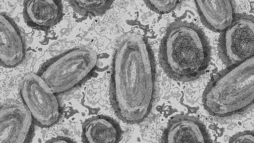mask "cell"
Returning a JSON list of instances; mask_svg holds the SVG:
<instances>
[{
  "instance_id": "obj_7",
  "label": "cell",
  "mask_w": 254,
  "mask_h": 143,
  "mask_svg": "<svg viewBox=\"0 0 254 143\" xmlns=\"http://www.w3.org/2000/svg\"><path fill=\"white\" fill-rule=\"evenodd\" d=\"M34 124L25 105L13 103L2 106L0 112V143L31 142Z\"/></svg>"
},
{
  "instance_id": "obj_15",
  "label": "cell",
  "mask_w": 254,
  "mask_h": 143,
  "mask_svg": "<svg viewBox=\"0 0 254 143\" xmlns=\"http://www.w3.org/2000/svg\"><path fill=\"white\" fill-rule=\"evenodd\" d=\"M229 142L234 143H254V133L253 131H245L238 133L230 139Z\"/></svg>"
},
{
  "instance_id": "obj_10",
  "label": "cell",
  "mask_w": 254,
  "mask_h": 143,
  "mask_svg": "<svg viewBox=\"0 0 254 143\" xmlns=\"http://www.w3.org/2000/svg\"><path fill=\"white\" fill-rule=\"evenodd\" d=\"M201 21L210 30L222 33L234 21L236 5L233 1H195Z\"/></svg>"
},
{
  "instance_id": "obj_2",
  "label": "cell",
  "mask_w": 254,
  "mask_h": 143,
  "mask_svg": "<svg viewBox=\"0 0 254 143\" xmlns=\"http://www.w3.org/2000/svg\"><path fill=\"white\" fill-rule=\"evenodd\" d=\"M165 73L174 80H194L204 74L211 60V48L203 31L193 23L178 21L167 29L160 49Z\"/></svg>"
},
{
  "instance_id": "obj_12",
  "label": "cell",
  "mask_w": 254,
  "mask_h": 143,
  "mask_svg": "<svg viewBox=\"0 0 254 143\" xmlns=\"http://www.w3.org/2000/svg\"><path fill=\"white\" fill-rule=\"evenodd\" d=\"M122 138V130L114 119L99 115L92 117L84 123L82 139L86 143H117Z\"/></svg>"
},
{
  "instance_id": "obj_13",
  "label": "cell",
  "mask_w": 254,
  "mask_h": 143,
  "mask_svg": "<svg viewBox=\"0 0 254 143\" xmlns=\"http://www.w3.org/2000/svg\"><path fill=\"white\" fill-rule=\"evenodd\" d=\"M75 12L83 17H97L106 13L113 1H69Z\"/></svg>"
},
{
  "instance_id": "obj_11",
  "label": "cell",
  "mask_w": 254,
  "mask_h": 143,
  "mask_svg": "<svg viewBox=\"0 0 254 143\" xmlns=\"http://www.w3.org/2000/svg\"><path fill=\"white\" fill-rule=\"evenodd\" d=\"M23 15L29 26L40 29H50L62 19L63 6L62 1L58 0H30L24 2Z\"/></svg>"
},
{
  "instance_id": "obj_4",
  "label": "cell",
  "mask_w": 254,
  "mask_h": 143,
  "mask_svg": "<svg viewBox=\"0 0 254 143\" xmlns=\"http://www.w3.org/2000/svg\"><path fill=\"white\" fill-rule=\"evenodd\" d=\"M98 55L92 48L77 47L47 61L38 75L56 94L72 90L89 79L96 70Z\"/></svg>"
},
{
  "instance_id": "obj_6",
  "label": "cell",
  "mask_w": 254,
  "mask_h": 143,
  "mask_svg": "<svg viewBox=\"0 0 254 143\" xmlns=\"http://www.w3.org/2000/svg\"><path fill=\"white\" fill-rule=\"evenodd\" d=\"M254 18L247 14L236 15L220 36L218 51L222 62L232 67L254 57Z\"/></svg>"
},
{
  "instance_id": "obj_3",
  "label": "cell",
  "mask_w": 254,
  "mask_h": 143,
  "mask_svg": "<svg viewBox=\"0 0 254 143\" xmlns=\"http://www.w3.org/2000/svg\"><path fill=\"white\" fill-rule=\"evenodd\" d=\"M254 100V58L220 71L203 94V104L210 115L232 117L250 109Z\"/></svg>"
},
{
  "instance_id": "obj_14",
  "label": "cell",
  "mask_w": 254,
  "mask_h": 143,
  "mask_svg": "<svg viewBox=\"0 0 254 143\" xmlns=\"http://www.w3.org/2000/svg\"><path fill=\"white\" fill-rule=\"evenodd\" d=\"M145 3L150 10L159 14L169 13L176 9L178 1H145Z\"/></svg>"
},
{
  "instance_id": "obj_1",
  "label": "cell",
  "mask_w": 254,
  "mask_h": 143,
  "mask_svg": "<svg viewBox=\"0 0 254 143\" xmlns=\"http://www.w3.org/2000/svg\"><path fill=\"white\" fill-rule=\"evenodd\" d=\"M156 69L147 40L129 33L119 40L114 55L110 82L111 104L127 124H139L152 110L155 100Z\"/></svg>"
},
{
  "instance_id": "obj_16",
  "label": "cell",
  "mask_w": 254,
  "mask_h": 143,
  "mask_svg": "<svg viewBox=\"0 0 254 143\" xmlns=\"http://www.w3.org/2000/svg\"><path fill=\"white\" fill-rule=\"evenodd\" d=\"M47 143H72L74 142L73 141L66 138H63V137H58L57 138H54L52 140H50L49 141H47Z\"/></svg>"
},
{
  "instance_id": "obj_9",
  "label": "cell",
  "mask_w": 254,
  "mask_h": 143,
  "mask_svg": "<svg viewBox=\"0 0 254 143\" xmlns=\"http://www.w3.org/2000/svg\"><path fill=\"white\" fill-rule=\"evenodd\" d=\"M166 143H208L211 137L205 126L195 117L177 115L172 118L162 138Z\"/></svg>"
},
{
  "instance_id": "obj_5",
  "label": "cell",
  "mask_w": 254,
  "mask_h": 143,
  "mask_svg": "<svg viewBox=\"0 0 254 143\" xmlns=\"http://www.w3.org/2000/svg\"><path fill=\"white\" fill-rule=\"evenodd\" d=\"M20 93L23 105L35 125L50 128L58 123L61 113L57 95L38 74L28 73L23 76Z\"/></svg>"
},
{
  "instance_id": "obj_8",
  "label": "cell",
  "mask_w": 254,
  "mask_h": 143,
  "mask_svg": "<svg viewBox=\"0 0 254 143\" xmlns=\"http://www.w3.org/2000/svg\"><path fill=\"white\" fill-rule=\"evenodd\" d=\"M26 57V45L21 31L5 13L0 14V61L5 68H14Z\"/></svg>"
}]
</instances>
